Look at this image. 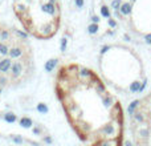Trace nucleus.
<instances>
[{"label":"nucleus","instance_id":"nucleus-1","mask_svg":"<svg viewBox=\"0 0 151 146\" xmlns=\"http://www.w3.org/2000/svg\"><path fill=\"white\" fill-rule=\"evenodd\" d=\"M55 93L81 142L91 146L123 144L122 104L96 71L80 63L63 64L56 72Z\"/></svg>","mask_w":151,"mask_h":146},{"label":"nucleus","instance_id":"nucleus-2","mask_svg":"<svg viewBox=\"0 0 151 146\" xmlns=\"http://www.w3.org/2000/svg\"><path fill=\"white\" fill-rule=\"evenodd\" d=\"M98 69L107 85L123 94L141 93L147 76L139 53L122 43L105 45L98 55Z\"/></svg>","mask_w":151,"mask_h":146},{"label":"nucleus","instance_id":"nucleus-3","mask_svg":"<svg viewBox=\"0 0 151 146\" xmlns=\"http://www.w3.org/2000/svg\"><path fill=\"white\" fill-rule=\"evenodd\" d=\"M12 11L24 32L33 39L50 40L60 29V0H13Z\"/></svg>","mask_w":151,"mask_h":146},{"label":"nucleus","instance_id":"nucleus-4","mask_svg":"<svg viewBox=\"0 0 151 146\" xmlns=\"http://www.w3.org/2000/svg\"><path fill=\"white\" fill-rule=\"evenodd\" d=\"M130 134L134 145L151 146V93L139 97L131 105Z\"/></svg>","mask_w":151,"mask_h":146},{"label":"nucleus","instance_id":"nucleus-5","mask_svg":"<svg viewBox=\"0 0 151 146\" xmlns=\"http://www.w3.org/2000/svg\"><path fill=\"white\" fill-rule=\"evenodd\" d=\"M121 13L129 27L141 36H151V0H123Z\"/></svg>","mask_w":151,"mask_h":146}]
</instances>
